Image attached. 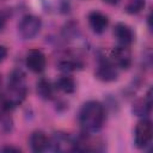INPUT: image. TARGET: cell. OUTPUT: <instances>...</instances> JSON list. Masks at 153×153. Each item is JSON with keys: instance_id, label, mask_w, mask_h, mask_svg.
I'll use <instances>...</instances> for the list:
<instances>
[{"instance_id": "9c48e42d", "label": "cell", "mask_w": 153, "mask_h": 153, "mask_svg": "<svg viewBox=\"0 0 153 153\" xmlns=\"http://www.w3.org/2000/svg\"><path fill=\"white\" fill-rule=\"evenodd\" d=\"M88 24L94 33L102 35L109 26V18L99 11H92L88 13Z\"/></svg>"}, {"instance_id": "5b68a950", "label": "cell", "mask_w": 153, "mask_h": 153, "mask_svg": "<svg viewBox=\"0 0 153 153\" xmlns=\"http://www.w3.org/2000/svg\"><path fill=\"white\" fill-rule=\"evenodd\" d=\"M94 75L98 80H100L103 82H112V81L117 80L118 71L111 60L102 57L98 61V66L96 68Z\"/></svg>"}, {"instance_id": "6da1fadb", "label": "cell", "mask_w": 153, "mask_h": 153, "mask_svg": "<svg viewBox=\"0 0 153 153\" xmlns=\"http://www.w3.org/2000/svg\"><path fill=\"white\" fill-rule=\"evenodd\" d=\"M105 121V110L104 106L97 100L86 102L79 112V123L87 134L98 133Z\"/></svg>"}, {"instance_id": "277c9868", "label": "cell", "mask_w": 153, "mask_h": 153, "mask_svg": "<svg viewBox=\"0 0 153 153\" xmlns=\"http://www.w3.org/2000/svg\"><path fill=\"white\" fill-rule=\"evenodd\" d=\"M152 136H153L152 123L148 118L143 117L142 120H140L137 122V124L135 127V133H134L135 146L137 148H146L151 143Z\"/></svg>"}, {"instance_id": "2e32d148", "label": "cell", "mask_w": 153, "mask_h": 153, "mask_svg": "<svg viewBox=\"0 0 153 153\" xmlns=\"http://www.w3.org/2000/svg\"><path fill=\"white\" fill-rule=\"evenodd\" d=\"M145 6L146 0H128L124 10L129 14H137L145 8Z\"/></svg>"}, {"instance_id": "ba28073f", "label": "cell", "mask_w": 153, "mask_h": 153, "mask_svg": "<svg viewBox=\"0 0 153 153\" xmlns=\"http://www.w3.org/2000/svg\"><path fill=\"white\" fill-rule=\"evenodd\" d=\"M114 35H115L117 42L123 47H129L135 39V35H134L133 29L124 23H117L115 25Z\"/></svg>"}, {"instance_id": "e0dca14e", "label": "cell", "mask_w": 153, "mask_h": 153, "mask_svg": "<svg viewBox=\"0 0 153 153\" xmlns=\"http://www.w3.org/2000/svg\"><path fill=\"white\" fill-rule=\"evenodd\" d=\"M10 111V108L7 105V102L4 97V94H0V120L7 115V112Z\"/></svg>"}, {"instance_id": "ffe728a7", "label": "cell", "mask_w": 153, "mask_h": 153, "mask_svg": "<svg viewBox=\"0 0 153 153\" xmlns=\"http://www.w3.org/2000/svg\"><path fill=\"white\" fill-rule=\"evenodd\" d=\"M5 25H6V17H5L4 14H1V13H0V31H2V30H4Z\"/></svg>"}, {"instance_id": "ac0fdd59", "label": "cell", "mask_w": 153, "mask_h": 153, "mask_svg": "<svg viewBox=\"0 0 153 153\" xmlns=\"http://www.w3.org/2000/svg\"><path fill=\"white\" fill-rule=\"evenodd\" d=\"M7 48L2 44H0V62H2L6 57H7Z\"/></svg>"}, {"instance_id": "30bf717a", "label": "cell", "mask_w": 153, "mask_h": 153, "mask_svg": "<svg viewBox=\"0 0 153 153\" xmlns=\"http://www.w3.org/2000/svg\"><path fill=\"white\" fill-rule=\"evenodd\" d=\"M151 108H152V88L148 90L147 94L143 98H139L133 103L131 111L135 116L143 118L149 115Z\"/></svg>"}, {"instance_id": "9a60e30c", "label": "cell", "mask_w": 153, "mask_h": 153, "mask_svg": "<svg viewBox=\"0 0 153 153\" xmlns=\"http://www.w3.org/2000/svg\"><path fill=\"white\" fill-rule=\"evenodd\" d=\"M81 63L79 61L72 60V59H67V60H62L59 62V69L63 73H71L74 71H78L81 68Z\"/></svg>"}, {"instance_id": "7a4b0ae2", "label": "cell", "mask_w": 153, "mask_h": 153, "mask_svg": "<svg viewBox=\"0 0 153 153\" xmlns=\"http://www.w3.org/2000/svg\"><path fill=\"white\" fill-rule=\"evenodd\" d=\"M10 110L18 106L23 103L26 97V85H25V76L20 71H14L10 78L6 92L2 93Z\"/></svg>"}, {"instance_id": "7402d4cb", "label": "cell", "mask_w": 153, "mask_h": 153, "mask_svg": "<svg viewBox=\"0 0 153 153\" xmlns=\"http://www.w3.org/2000/svg\"><path fill=\"white\" fill-rule=\"evenodd\" d=\"M0 85H1V75H0Z\"/></svg>"}, {"instance_id": "7c38bea8", "label": "cell", "mask_w": 153, "mask_h": 153, "mask_svg": "<svg viewBox=\"0 0 153 153\" xmlns=\"http://www.w3.org/2000/svg\"><path fill=\"white\" fill-rule=\"evenodd\" d=\"M30 146L33 152H43L49 148V137L42 130H35L30 136Z\"/></svg>"}, {"instance_id": "8992f818", "label": "cell", "mask_w": 153, "mask_h": 153, "mask_svg": "<svg viewBox=\"0 0 153 153\" xmlns=\"http://www.w3.org/2000/svg\"><path fill=\"white\" fill-rule=\"evenodd\" d=\"M110 60L112 63L121 69H128L131 65V53L128 47H116L110 53Z\"/></svg>"}, {"instance_id": "44dd1931", "label": "cell", "mask_w": 153, "mask_h": 153, "mask_svg": "<svg viewBox=\"0 0 153 153\" xmlns=\"http://www.w3.org/2000/svg\"><path fill=\"white\" fill-rule=\"evenodd\" d=\"M103 1L106 2V4H109V5H116V4L120 2V0H103Z\"/></svg>"}, {"instance_id": "4fadbf2b", "label": "cell", "mask_w": 153, "mask_h": 153, "mask_svg": "<svg viewBox=\"0 0 153 153\" xmlns=\"http://www.w3.org/2000/svg\"><path fill=\"white\" fill-rule=\"evenodd\" d=\"M36 91L37 94L42 98V99H51L54 96V86L51 85V82L48 79H39L37 81V86H36Z\"/></svg>"}, {"instance_id": "52a82bcc", "label": "cell", "mask_w": 153, "mask_h": 153, "mask_svg": "<svg viewBox=\"0 0 153 153\" xmlns=\"http://www.w3.org/2000/svg\"><path fill=\"white\" fill-rule=\"evenodd\" d=\"M25 65L31 72L41 73L45 68L47 60L44 54L39 49H30L25 56Z\"/></svg>"}, {"instance_id": "3957f363", "label": "cell", "mask_w": 153, "mask_h": 153, "mask_svg": "<svg viewBox=\"0 0 153 153\" xmlns=\"http://www.w3.org/2000/svg\"><path fill=\"white\" fill-rule=\"evenodd\" d=\"M42 27V19L33 14L24 16L18 24V33L23 39L35 38Z\"/></svg>"}, {"instance_id": "d6986e66", "label": "cell", "mask_w": 153, "mask_h": 153, "mask_svg": "<svg viewBox=\"0 0 153 153\" xmlns=\"http://www.w3.org/2000/svg\"><path fill=\"white\" fill-rule=\"evenodd\" d=\"M1 152H20V148L13 147V146H4L0 148Z\"/></svg>"}, {"instance_id": "5bb4252c", "label": "cell", "mask_w": 153, "mask_h": 153, "mask_svg": "<svg viewBox=\"0 0 153 153\" xmlns=\"http://www.w3.org/2000/svg\"><path fill=\"white\" fill-rule=\"evenodd\" d=\"M55 86H56V88H59L60 91H62L63 93H67V94L73 93V92L75 91V87H76L74 79H73L72 76L67 75V74L60 76V78L57 79Z\"/></svg>"}, {"instance_id": "8fae6325", "label": "cell", "mask_w": 153, "mask_h": 153, "mask_svg": "<svg viewBox=\"0 0 153 153\" xmlns=\"http://www.w3.org/2000/svg\"><path fill=\"white\" fill-rule=\"evenodd\" d=\"M73 143L74 140H72L68 135L63 133H55L53 139L51 140L49 139V147L51 146L54 151H59V152L73 151Z\"/></svg>"}]
</instances>
